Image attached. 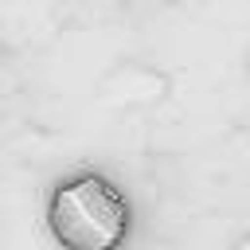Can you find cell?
<instances>
[{
    "mask_svg": "<svg viewBox=\"0 0 250 250\" xmlns=\"http://www.w3.org/2000/svg\"><path fill=\"white\" fill-rule=\"evenodd\" d=\"M47 227L62 250H117L129 234V203L102 176H74L47 199Z\"/></svg>",
    "mask_w": 250,
    "mask_h": 250,
    "instance_id": "1",
    "label": "cell"
}]
</instances>
